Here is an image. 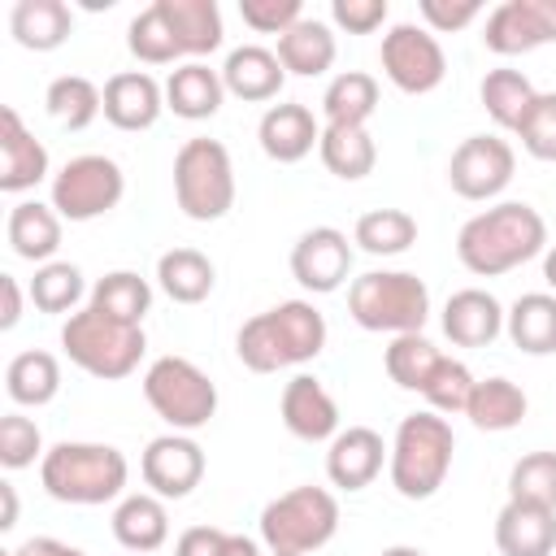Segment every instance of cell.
Masks as SVG:
<instances>
[{"label":"cell","mask_w":556,"mask_h":556,"mask_svg":"<svg viewBox=\"0 0 556 556\" xmlns=\"http://www.w3.org/2000/svg\"><path fill=\"white\" fill-rule=\"evenodd\" d=\"M547 248V222L526 200H500L473 213L456 235V256L478 278H500Z\"/></svg>","instance_id":"1"},{"label":"cell","mask_w":556,"mask_h":556,"mask_svg":"<svg viewBox=\"0 0 556 556\" xmlns=\"http://www.w3.org/2000/svg\"><path fill=\"white\" fill-rule=\"evenodd\" d=\"M326 348V317L313 300H282L239 326L235 352L252 374H278L317 361Z\"/></svg>","instance_id":"2"},{"label":"cell","mask_w":556,"mask_h":556,"mask_svg":"<svg viewBox=\"0 0 556 556\" xmlns=\"http://www.w3.org/2000/svg\"><path fill=\"white\" fill-rule=\"evenodd\" d=\"M130 465L113 443H56L39 460V482L61 504H109L126 491Z\"/></svg>","instance_id":"3"},{"label":"cell","mask_w":556,"mask_h":556,"mask_svg":"<svg viewBox=\"0 0 556 556\" xmlns=\"http://www.w3.org/2000/svg\"><path fill=\"white\" fill-rule=\"evenodd\" d=\"M452 452H456V434H452L447 417H439L430 408L408 413L395 426V439H391V460H387L391 486L404 500H430L447 482Z\"/></svg>","instance_id":"4"},{"label":"cell","mask_w":556,"mask_h":556,"mask_svg":"<svg viewBox=\"0 0 556 556\" xmlns=\"http://www.w3.org/2000/svg\"><path fill=\"white\" fill-rule=\"evenodd\" d=\"M61 348L65 356L100 378V382H117L126 374L139 369L143 352H148V339H143V326H130V321H117V317H104L100 308H78L65 317L61 326Z\"/></svg>","instance_id":"5"},{"label":"cell","mask_w":556,"mask_h":556,"mask_svg":"<svg viewBox=\"0 0 556 556\" xmlns=\"http://www.w3.org/2000/svg\"><path fill=\"white\" fill-rule=\"evenodd\" d=\"M348 313L361 330L378 334H421L430 317V291L408 269H369L348 287Z\"/></svg>","instance_id":"6"},{"label":"cell","mask_w":556,"mask_h":556,"mask_svg":"<svg viewBox=\"0 0 556 556\" xmlns=\"http://www.w3.org/2000/svg\"><path fill=\"white\" fill-rule=\"evenodd\" d=\"M339 530V500L326 486H291L261 508V539L269 552L308 556Z\"/></svg>","instance_id":"7"},{"label":"cell","mask_w":556,"mask_h":556,"mask_svg":"<svg viewBox=\"0 0 556 556\" xmlns=\"http://www.w3.org/2000/svg\"><path fill=\"white\" fill-rule=\"evenodd\" d=\"M174 200L191 222H217L235 208V165L222 139H187L178 148Z\"/></svg>","instance_id":"8"},{"label":"cell","mask_w":556,"mask_h":556,"mask_svg":"<svg viewBox=\"0 0 556 556\" xmlns=\"http://www.w3.org/2000/svg\"><path fill=\"white\" fill-rule=\"evenodd\" d=\"M143 400L178 434H191V430L208 426L213 413H217L213 378L187 356H156L148 365V374H143Z\"/></svg>","instance_id":"9"},{"label":"cell","mask_w":556,"mask_h":556,"mask_svg":"<svg viewBox=\"0 0 556 556\" xmlns=\"http://www.w3.org/2000/svg\"><path fill=\"white\" fill-rule=\"evenodd\" d=\"M126 195V174L113 156L100 152H83L70 156L56 174H52V208L61 213V222H91L104 217L109 208H117Z\"/></svg>","instance_id":"10"},{"label":"cell","mask_w":556,"mask_h":556,"mask_svg":"<svg viewBox=\"0 0 556 556\" xmlns=\"http://www.w3.org/2000/svg\"><path fill=\"white\" fill-rule=\"evenodd\" d=\"M382 74L404 91V96H426L443 83L447 74V56L443 43L434 39V30L417 26V22H395L382 35Z\"/></svg>","instance_id":"11"},{"label":"cell","mask_w":556,"mask_h":556,"mask_svg":"<svg viewBox=\"0 0 556 556\" xmlns=\"http://www.w3.org/2000/svg\"><path fill=\"white\" fill-rule=\"evenodd\" d=\"M517 169V152L500 135H469L447 161V182L460 200H495Z\"/></svg>","instance_id":"12"},{"label":"cell","mask_w":556,"mask_h":556,"mask_svg":"<svg viewBox=\"0 0 556 556\" xmlns=\"http://www.w3.org/2000/svg\"><path fill=\"white\" fill-rule=\"evenodd\" d=\"M482 43L495 56H521L556 43V0H504L486 13Z\"/></svg>","instance_id":"13"},{"label":"cell","mask_w":556,"mask_h":556,"mask_svg":"<svg viewBox=\"0 0 556 556\" xmlns=\"http://www.w3.org/2000/svg\"><path fill=\"white\" fill-rule=\"evenodd\" d=\"M139 473L148 482L152 495L161 500H182L200 486L204 478V447L191 439V434H156L143 456H139Z\"/></svg>","instance_id":"14"},{"label":"cell","mask_w":556,"mask_h":556,"mask_svg":"<svg viewBox=\"0 0 556 556\" xmlns=\"http://www.w3.org/2000/svg\"><path fill=\"white\" fill-rule=\"evenodd\" d=\"M352 274V243L343 230L334 226H313L295 239L291 248V278L313 291V295H330L348 282Z\"/></svg>","instance_id":"15"},{"label":"cell","mask_w":556,"mask_h":556,"mask_svg":"<svg viewBox=\"0 0 556 556\" xmlns=\"http://www.w3.org/2000/svg\"><path fill=\"white\" fill-rule=\"evenodd\" d=\"M387 452L391 447L369 426L339 430L330 439V452H326V478H330V486H339V491H365L382 473V460H391Z\"/></svg>","instance_id":"16"},{"label":"cell","mask_w":556,"mask_h":556,"mask_svg":"<svg viewBox=\"0 0 556 556\" xmlns=\"http://www.w3.org/2000/svg\"><path fill=\"white\" fill-rule=\"evenodd\" d=\"M48 178V148L26 130L13 104L0 109V191L22 195Z\"/></svg>","instance_id":"17"},{"label":"cell","mask_w":556,"mask_h":556,"mask_svg":"<svg viewBox=\"0 0 556 556\" xmlns=\"http://www.w3.org/2000/svg\"><path fill=\"white\" fill-rule=\"evenodd\" d=\"M278 408H282V426L304 443H330L339 434V404L313 374H295L282 387Z\"/></svg>","instance_id":"18"},{"label":"cell","mask_w":556,"mask_h":556,"mask_svg":"<svg viewBox=\"0 0 556 556\" xmlns=\"http://www.w3.org/2000/svg\"><path fill=\"white\" fill-rule=\"evenodd\" d=\"M256 139H261V152L278 165H295L304 161L317 143H321V122L313 117L308 104L291 100V104H269L261 113V126H256Z\"/></svg>","instance_id":"19"},{"label":"cell","mask_w":556,"mask_h":556,"mask_svg":"<svg viewBox=\"0 0 556 556\" xmlns=\"http://www.w3.org/2000/svg\"><path fill=\"white\" fill-rule=\"evenodd\" d=\"M165 109V87L143 70H122L104 83V117L117 130H148Z\"/></svg>","instance_id":"20"},{"label":"cell","mask_w":556,"mask_h":556,"mask_svg":"<svg viewBox=\"0 0 556 556\" xmlns=\"http://www.w3.org/2000/svg\"><path fill=\"white\" fill-rule=\"evenodd\" d=\"M495 547L504 556H552L556 552V508L508 500L495 513Z\"/></svg>","instance_id":"21"},{"label":"cell","mask_w":556,"mask_h":556,"mask_svg":"<svg viewBox=\"0 0 556 556\" xmlns=\"http://www.w3.org/2000/svg\"><path fill=\"white\" fill-rule=\"evenodd\" d=\"M504 330V308L491 291L482 287H465V291H452L447 304H443V334L456 343V348H486L495 343Z\"/></svg>","instance_id":"22"},{"label":"cell","mask_w":556,"mask_h":556,"mask_svg":"<svg viewBox=\"0 0 556 556\" xmlns=\"http://www.w3.org/2000/svg\"><path fill=\"white\" fill-rule=\"evenodd\" d=\"M222 83L230 96L248 100V104H261V100H274L287 83V70L278 61L274 48H261V43H243V48H230L226 52V65H222Z\"/></svg>","instance_id":"23"},{"label":"cell","mask_w":556,"mask_h":556,"mask_svg":"<svg viewBox=\"0 0 556 556\" xmlns=\"http://www.w3.org/2000/svg\"><path fill=\"white\" fill-rule=\"evenodd\" d=\"M226 100V83L222 70H208L204 61H182L169 70L165 78V109H174L187 122H204L222 109Z\"/></svg>","instance_id":"24"},{"label":"cell","mask_w":556,"mask_h":556,"mask_svg":"<svg viewBox=\"0 0 556 556\" xmlns=\"http://www.w3.org/2000/svg\"><path fill=\"white\" fill-rule=\"evenodd\" d=\"M4 235H9L13 256L48 265L56 256V248H61V213L52 204H39V200H17L9 208Z\"/></svg>","instance_id":"25"},{"label":"cell","mask_w":556,"mask_h":556,"mask_svg":"<svg viewBox=\"0 0 556 556\" xmlns=\"http://www.w3.org/2000/svg\"><path fill=\"white\" fill-rule=\"evenodd\" d=\"M113 539L135 552V556H148L156 552L165 539H169V513H165V500L152 495V491H135L126 495L117 508H113Z\"/></svg>","instance_id":"26"},{"label":"cell","mask_w":556,"mask_h":556,"mask_svg":"<svg viewBox=\"0 0 556 556\" xmlns=\"http://www.w3.org/2000/svg\"><path fill=\"white\" fill-rule=\"evenodd\" d=\"M74 13L65 0H17L9 13V35L30 52H52L70 39Z\"/></svg>","instance_id":"27"},{"label":"cell","mask_w":556,"mask_h":556,"mask_svg":"<svg viewBox=\"0 0 556 556\" xmlns=\"http://www.w3.org/2000/svg\"><path fill=\"white\" fill-rule=\"evenodd\" d=\"M504 330L513 348L526 356H552L556 352V295L552 291H526L504 313Z\"/></svg>","instance_id":"28"},{"label":"cell","mask_w":556,"mask_h":556,"mask_svg":"<svg viewBox=\"0 0 556 556\" xmlns=\"http://www.w3.org/2000/svg\"><path fill=\"white\" fill-rule=\"evenodd\" d=\"M278 61H282V70L287 74H300V78H317V74H326L330 65H334V52H339V43H334V30L326 26V22H317V17H300L287 35H278Z\"/></svg>","instance_id":"29"},{"label":"cell","mask_w":556,"mask_h":556,"mask_svg":"<svg viewBox=\"0 0 556 556\" xmlns=\"http://www.w3.org/2000/svg\"><path fill=\"white\" fill-rule=\"evenodd\" d=\"M156 9L165 13L182 56H204V52L222 48V9H217V0H156Z\"/></svg>","instance_id":"30"},{"label":"cell","mask_w":556,"mask_h":556,"mask_svg":"<svg viewBox=\"0 0 556 556\" xmlns=\"http://www.w3.org/2000/svg\"><path fill=\"white\" fill-rule=\"evenodd\" d=\"M4 391L13 404L22 408H43L56 400L61 391V361L43 348H30V352H17L4 369Z\"/></svg>","instance_id":"31"},{"label":"cell","mask_w":556,"mask_h":556,"mask_svg":"<svg viewBox=\"0 0 556 556\" xmlns=\"http://www.w3.org/2000/svg\"><path fill=\"white\" fill-rule=\"evenodd\" d=\"M156 282L174 304H200V300H208L217 269L200 248H169L156 261Z\"/></svg>","instance_id":"32"},{"label":"cell","mask_w":556,"mask_h":556,"mask_svg":"<svg viewBox=\"0 0 556 556\" xmlns=\"http://www.w3.org/2000/svg\"><path fill=\"white\" fill-rule=\"evenodd\" d=\"M317 156L321 165L343 178V182H356L365 174H374L378 165V143L365 126H321V143H317Z\"/></svg>","instance_id":"33"},{"label":"cell","mask_w":556,"mask_h":556,"mask_svg":"<svg viewBox=\"0 0 556 556\" xmlns=\"http://www.w3.org/2000/svg\"><path fill=\"white\" fill-rule=\"evenodd\" d=\"M526 408H530V400H526V391H521L513 378H482V382H473V395H469V404H465V417H469L478 430L500 434V430L521 426Z\"/></svg>","instance_id":"34"},{"label":"cell","mask_w":556,"mask_h":556,"mask_svg":"<svg viewBox=\"0 0 556 556\" xmlns=\"http://www.w3.org/2000/svg\"><path fill=\"white\" fill-rule=\"evenodd\" d=\"M378 109V78L365 70H343L330 78L321 96V117L326 126H365Z\"/></svg>","instance_id":"35"},{"label":"cell","mask_w":556,"mask_h":556,"mask_svg":"<svg viewBox=\"0 0 556 556\" xmlns=\"http://www.w3.org/2000/svg\"><path fill=\"white\" fill-rule=\"evenodd\" d=\"M43 109L52 122H61L65 130H87L100 113H104V91L83 78V74H61L48 83L43 91Z\"/></svg>","instance_id":"36"},{"label":"cell","mask_w":556,"mask_h":556,"mask_svg":"<svg viewBox=\"0 0 556 556\" xmlns=\"http://www.w3.org/2000/svg\"><path fill=\"white\" fill-rule=\"evenodd\" d=\"M478 96H482L486 117H491L500 130H517V126H521V117H526V109L534 104V96H539V91H534V83H530L521 70L500 65V70H486V78H482Z\"/></svg>","instance_id":"37"},{"label":"cell","mask_w":556,"mask_h":556,"mask_svg":"<svg viewBox=\"0 0 556 556\" xmlns=\"http://www.w3.org/2000/svg\"><path fill=\"white\" fill-rule=\"evenodd\" d=\"M352 243L369 256H400L417 243V217L404 208H369L356 217Z\"/></svg>","instance_id":"38"},{"label":"cell","mask_w":556,"mask_h":556,"mask_svg":"<svg viewBox=\"0 0 556 556\" xmlns=\"http://www.w3.org/2000/svg\"><path fill=\"white\" fill-rule=\"evenodd\" d=\"M87 304L100 308L104 317H117V321L139 326V321L148 317V308H152V287H148V278H139L135 269H113V274L96 278Z\"/></svg>","instance_id":"39"},{"label":"cell","mask_w":556,"mask_h":556,"mask_svg":"<svg viewBox=\"0 0 556 556\" xmlns=\"http://www.w3.org/2000/svg\"><path fill=\"white\" fill-rule=\"evenodd\" d=\"M439 361H443V352L426 334H395L387 343V352H382L387 378L395 387H404V391H417V395L426 391V382H430V374H434Z\"/></svg>","instance_id":"40"},{"label":"cell","mask_w":556,"mask_h":556,"mask_svg":"<svg viewBox=\"0 0 556 556\" xmlns=\"http://www.w3.org/2000/svg\"><path fill=\"white\" fill-rule=\"evenodd\" d=\"M126 48H130V56H139L143 65H174V61L182 56V48H178V39H174L165 13L156 9V0H152L143 13L130 17V26H126Z\"/></svg>","instance_id":"41"},{"label":"cell","mask_w":556,"mask_h":556,"mask_svg":"<svg viewBox=\"0 0 556 556\" xmlns=\"http://www.w3.org/2000/svg\"><path fill=\"white\" fill-rule=\"evenodd\" d=\"M26 295L39 313H74L83 300V269L70 261H48L35 269Z\"/></svg>","instance_id":"42"},{"label":"cell","mask_w":556,"mask_h":556,"mask_svg":"<svg viewBox=\"0 0 556 556\" xmlns=\"http://www.w3.org/2000/svg\"><path fill=\"white\" fill-rule=\"evenodd\" d=\"M508 500L556 508V452H526L508 469Z\"/></svg>","instance_id":"43"},{"label":"cell","mask_w":556,"mask_h":556,"mask_svg":"<svg viewBox=\"0 0 556 556\" xmlns=\"http://www.w3.org/2000/svg\"><path fill=\"white\" fill-rule=\"evenodd\" d=\"M473 374H469V365L465 361H452V356H443L439 365H434V374H430V382H426V404H430V413H439V417H452V413H465V404H469V395H473Z\"/></svg>","instance_id":"44"},{"label":"cell","mask_w":556,"mask_h":556,"mask_svg":"<svg viewBox=\"0 0 556 556\" xmlns=\"http://www.w3.org/2000/svg\"><path fill=\"white\" fill-rule=\"evenodd\" d=\"M513 135L534 161H556V91H539Z\"/></svg>","instance_id":"45"},{"label":"cell","mask_w":556,"mask_h":556,"mask_svg":"<svg viewBox=\"0 0 556 556\" xmlns=\"http://www.w3.org/2000/svg\"><path fill=\"white\" fill-rule=\"evenodd\" d=\"M43 460V434L30 417L22 413H4L0 417V465L4 469H26Z\"/></svg>","instance_id":"46"},{"label":"cell","mask_w":556,"mask_h":556,"mask_svg":"<svg viewBox=\"0 0 556 556\" xmlns=\"http://www.w3.org/2000/svg\"><path fill=\"white\" fill-rule=\"evenodd\" d=\"M239 17L261 35H287L304 17V4L300 0H239Z\"/></svg>","instance_id":"47"},{"label":"cell","mask_w":556,"mask_h":556,"mask_svg":"<svg viewBox=\"0 0 556 556\" xmlns=\"http://www.w3.org/2000/svg\"><path fill=\"white\" fill-rule=\"evenodd\" d=\"M330 22L348 35H374L387 22V0H330Z\"/></svg>","instance_id":"48"},{"label":"cell","mask_w":556,"mask_h":556,"mask_svg":"<svg viewBox=\"0 0 556 556\" xmlns=\"http://www.w3.org/2000/svg\"><path fill=\"white\" fill-rule=\"evenodd\" d=\"M417 9H421V17H426V30H439V35L465 30V26L482 13L478 0H421Z\"/></svg>","instance_id":"49"},{"label":"cell","mask_w":556,"mask_h":556,"mask_svg":"<svg viewBox=\"0 0 556 556\" xmlns=\"http://www.w3.org/2000/svg\"><path fill=\"white\" fill-rule=\"evenodd\" d=\"M222 543H226V530H217V526H191V530L178 534L174 556H217Z\"/></svg>","instance_id":"50"},{"label":"cell","mask_w":556,"mask_h":556,"mask_svg":"<svg viewBox=\"0 0 556 556\" xmlns=\"http://www.w3.org/2000/svg\"><path fill=\"white\" fill-rule=\"evenodd\" d=\"M4 556H87V552L74 547V543H61V539H52V534H39V539H26V543L9 547Z\"/></svg>","instance_id":"51"},{"label":"cell","mask_w":556,"mask_h":556,"mask_svg":"<svg viewBox=\"0 0 556 556\" xmlns=\"http://www.w3.org/2000/svg\"><path fill=\"white\" fill-rule=\"evenodd\" d=\"M0 295H4V308H0V330H13L22 321V287L13 274H0Z\"/></svg>","instance_id":"52"},{"label":"cell","mask_w":556,"mask_h":556,"mask_svg":"<svg viewBox=\"0 0 556 556\" xmlns=\"http://www.w3.org/2000/svg\"><path fill=\"white\" fill-rule=\"evenodd\" d=\"M217 556H261V547H256V539H248V534H226V543H222Z\"/></svg>","instance_id":"53"},{"label":"cell","mask_w":556,"mask_h":556,"mask_svg":"<svg viewBox=\"0 0 556 556\" xmlns=\"http://www.w3.org/2000/svg\"><path fill=\"white\" fill-rule=\"evenodd\" d=\"M0 500H4L0 530H13V526H17V491H13V482H0Z\"/></svg>","instance_id":"54"},{"label":"cell","mask_w":556,"mask_h":556,"mask_svg":"<svg viewBox=\"0 0 556 556\" xmlns=\"http://www.w3.org/2000/svg\"><path fill=\"white\" fill-rule=\"evenodd\" d=\"M543 278H547V287H552V295H556V248L543 256Z\"/></svg>","instance_id":"55"},{"label":"cell","mask_w":556,"mask_h":556,"mask_svg":"<svg viewBox=\"0 0 556 556\" xmlns=\"http://www.w3.org/2000/svg\"><path fill=\"white\" fill-rule=\"evenodd\" d=\"M378 556H426L421 547H408V543H395V547H382Z\"/></svg>","instance_id":"56"},{"label":"cell","mask_w":556,"mask_h":556,"mask_svg":"<svg viewBox=\"0 0 556 556\" xmlns=\"http://www.w3.org/2000/svg\"><path fill=\"white\" fill-rule=\"evenodd\" d=\"M269 556H291V552H269Z\"/></svg>","instance_id":"57"},{"label":"cell","mask_w":556,"mask_h":556,"mask_svg":"<svg viewBox=\"0 0 556 556\" xmlns=\"http://www.w3.org/2000/svg\"><path fill=\"white\" fill-rule=\"evenodd\" d=\"M130 556H135V552H130Z\"/></svg>","instance_id":"58"}]
</instances>
